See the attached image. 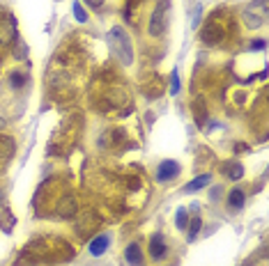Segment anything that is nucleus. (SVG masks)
Returning a JSON list of instances; mask_svg holds the SVG:
<instances>
[{
  "label": "nucleus",
  "mask_w": 269,
  "mask_h": 266,
  "mask_svg": "<svg viewBox=\"0 0 269 266\" xmlns=\"http://www.w3.org/2000/svg\"><path fill=\"white\" fill-rule=\"evenodd\" d=\"M106 41H108V48L113 50V55L122 64L134 62V44H131V37L125 32V28H120V25L111 28L106 35Z\"/></svg>",
  "instance_id": "nucleus-1"
},
{
  "label": "nucleus",
  "mask_w": 269,
  "mask_h": 266,
  "mask_svg": "<svg viewBox=\"0 0 269 266\" xmlns=\"http://www.w3.org/2000/svg\"><path fill=\"white\" fill-rule=\"evenodd\" d=\"M241 18L249 28H260L267 23V0H255L241 12Z\"/></svg>",
  "instance_id": "nucleus-2"
},
{
  "label": "nucleus",
  "mask_w": 269,
  "mask_h": 266,
  "mask_svg": "<svg viewBox=\"0 0 269 266\" xmlns=\"http://www.w3.org/2000/svg\"><path fill=\"white\" fill-rule=\"evenodd\" d=\"M166 14H168V5H159L154 9L152 18H150V35L152 37H159L163 32V28H166Z\"/></svg>",
  "instance_id": "nucleus-3"
},
{
  "label": "nucleus",
  "mask_w": 269,
  "mask_h": 266,
  "mask_svg": "<svg viewBox=\"0 0 269 266\" xmlns=\"http://www.w3.org/2000/svg\"><path fill=\"white\" fill-rule=\"evenodd\" d=\"M177 174H180V163H175V161H163V163L157 168L159 181H170V179H175Z\"/></svg>",
  "instance_id": "nucleus-4"
},
{
  "label": "nucleus",
  "mask_w": 269,
  "mask_h": 266,
  "mask_svg": "<svg viewBox=\"0 0 269 266\" xmlns=\"http://www.w3.org/2000/svg\"><path fill=\"white\" fill-rule=\"evenodd\" d=\"M221 35H223V32H221V23H218L216 16H214L212 21L203 28V41H205V44H216V41L221 39Z\"/></svg>",
  "instance_id": "nucleus-5"
},
{
  "label": "nucleus",
  "mask_w": 269,
  "mask_h": 266,
  "mask_svg": "<svg viewBox=\"0 0 269 266\" xmlns=\"http://www.w3.org/2000/svg\"><path fill=\"white\" fill-rule=\"evenodd\" d=\"M108 246H111V236H108V234H99V236H94L92 241H90L88 250L92 257H99L108 250Z\"/></svg>",
  "instance_id": "nucleus-6"
},
{
  "label": "nucleus",
  "mask_w": 269,
  "mask_h": 266,
  "mask_svg": "<svg viewBox=\"0 0 269 266\" xmlns=\"http://www.w3.org/2000/svg\"><path fill=\"white\" fill-rule=\"evenodd\" d=\"M166 252H168V248H166L163 236H161V234H154V236L150 238V255H152L154 259H161Z\"/></svg>",
  "instance_id": "nucleus-7"
},
{
  "label": "nucleus",
  "mask_w": 269,
  "mask_h": 266,
  "mask_svg": "<svg viewBox=\"0 0 269 266\" xmlns=\"http://www.w3.org/2000/svg\"><path fill=\"white\" fill-rule=\"evenodd\" d=\"M125 259L129 261L131 266H138L140 261H143V252H140V246H138V243H129V246H127Z\"/></svg>",
  "instance_id": "nucleus-8"
},
{
  "label": "nucleus",
  "mask_w": 269,
  "mask_h": 266,
  "mask_svg": "<svg viewBox=\"0 0 269 266\" xmlns=\"http://www.w3.org/2000/svg\"><path fill=\"white\" fill-rule=\"evenodd\" d=\"M209 181H212V177H209V174H200V177H195L193 181L186 183V186H184V193H195V191H200V188H205Z\"/></svg>",
  "instance_id": "nucleus-9"
},
{
  "label": "nucleus",
  "mask_w": 269,
  "mask_h": 266,
  "mask_svg": "<svg viewBox=\"0 0 269 266\" xmlns=\"http://www.w3.org/2000/svg\"><path fill=\"white\" fill-rule=\"evenodd\" d=\"M58 214L62 216V218H69V216L76 214V202L71 200V197H65V200L60 202V209H58Z\"/></svg>",
  "instance_id": "nucleus-10"
},
{
  "label": "nucleus",
  "mask_w": 269,
  "mask_h": 266,
  "mask_svg": "<svg viewBox=\"0 0 269 266\" xmlns=\"http://www.w3.org/2000/svg\"><path fill=\"white\" fill-rule=\"evenodd\" d=\"M228 202H230L232 209H241L244 206V191L241 188H232L230 195H228Z\"/></svg>",
  "instance_id": "nucleus-11"
},
{
  "label": "nucleus",
  "mask_w": 269,
  "mask_h": 266,
  "mask_svg": "<svg viewBox=\"0 0 269 266\" xmlns=\"http://www.w3.org/2000/svg\"><path fill=\"white\" fill-rule=\"evenodd\" d=\"M175 225L180 229H186V225H189V211L184 209V206H180L177 209V214H175Z\"/></svg>",
  "instance_id": "nucleus-12"
},
{
  "label": "nucleus",
  "mask_w": 269,
  "mask_h": 266,
  "mask_svg": "<svg viewBox=\"0 0 269 266\" xmlns=\"http://www.w3.org/2000/svg\"><path fill=\"white\" fill-rule=\"evenodd\" d=\"M71 9H74V18H76L79 23H85V21H88V12L83 9V5H81L79 0L74 3V7H71Z\"/></svg>",
  "instance_id": "nucleus-13"
},
{
  "label": "nucleus",
  "mask_w": 269,
  "mask_h": 266,
  "mask_svg": "<svg viewBox=\"0 0 269 266\" xmlns=\"http://www.w3.org/2000/svg\"><path fill=\"white\" fill-rule=\"evenodd\" d=\"M226 174L230 179H241V174H244V168H241L239 163H230V165H228V170H226Z\"/></svg>",
  "instance_id": "nucleus-14"
},
{
  "label": "nucleus",
  "mask_w": 269,
  "mask_h": 266,
  "mask_svg": "<svg viewBox=\"0 0 269 266\" xmlns=\"http://www.w3.org/2000/svg\"><path fill=\"white\" fill-rule=\"evenodd\" d=\"M200 225H203V223H200V216H198V218H193L189 225H186V227H189V241H193V238L198 236V232H200Z\"/></svg>",
  "instance_id": "nucleus-15"
},
{
  "label": "nucleus",
  "mask_w": 269,
  "mask_h": 266,
  "mask_svg": "<svg viewBox=\"0 0 269 266\" xmlns=\"http://www.w3.org/2000/svg\"><path fill=\"white\" fill-rule=\"evenodd\" d=\"M180 92V78H177V71L173 73V83H170V94H177Z\"/></svg>",
  "instance_id": "nucleus-16"
},
{
  "label": "nucleus",
  "mask_w": 269,
  "mask_h": 266,
  "mask_svg": "<svg viewBox=\"0 0 269 266\" xmlns=\"http://www.w3.org/2000/svg\"><path fill=\"white\" fill-rule=\"evenodd\" d=\"M23 83H26L23 73H14V76H12V85H23Z\"/></svg>",
  "instance_id": "nucleus-17"
},
{
  "label": "nucleus",
  "mask_w": 269,
  "mask_h": 266,
  "mask_svg": "<svg viewBox=\"0 0 269 266\" xmlns=\"http://www.w3.org/2000/svg\"><path fill=\"white\" fill-rule=\"evenodd\" d=\"M264 39H255V44H251V50H262L264 48Z\"/></svg>",
  "instance_id": "nucleus-18"
},
{
  "label": "nucleus",
  "mask_w": 269,
  "mask_h": 266,
  "mask_svg": "<svg viewBox=\"0 0 269 266\" xmlns=\"http://www.w3.org/2000/svg\"><path fill=\"white\" fill-rule=\"evenodd\" d=\"M209 195H212V200H218V197H221V188L216 186V188H214L212 193H209Z\"/></svg>",
  "instance_id": "nucleus-19"
},
{
  "label": "nucleus",
  "mask_w": 269,
  "mask_h": 266,
  "mask_svg": "<svg viewBox=\"0 0 269 266\" xmlns=\"http://www.w3.org/2000/svg\"><path fill=\"white\" fill-rule=\"evenodd\" d=\"M85 3H88L90 7H102V3H104V0H85Z\"/></svg>",
  "instance_id": "nucleus-20"
},
{
  "label": "nucleus",
  "mask_w": 269,
  "mask_h": 266,
  "mask_svg": "<svg viewBox=\"0 0 269 266\" xmlns=\"http://www.w3.org/2000/svg\"><path fill=\"white\" fill-rule=\"evenodd\" d=\"M3 200H5V195H3V188H0V204H3Z\"/></svg>",
  "instance_id": "nucleus-21"
}]
</instances>
